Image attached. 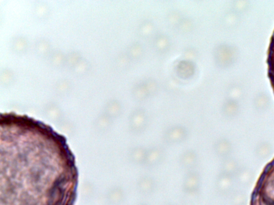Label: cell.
<instances>
[{
	"instance_id": "cell-1",
	"label": "cell",
	"mask_w": 274,
	"mask_h": 205,
	"mask_svg": "<svg viewBox=\"0 0 274 205\" xmlns=\"http://www.w3.org/2000/svg\"><path fill=\"white\" fill-rule=\"evenodd\" d=\"M0 125L1 205H73L78 172L65 137L14 112Z\"/></svg>"
},
{
	"instance_id": "cell-2",
	"label": "cell",
	"mask_w": 274,
	"mask_h": 205,
	"mask_svg": "<svg viewBox=\"0 0 274 205\" xmlns=\"http://www.w3.org/2000/svg\"><path fill=\"white\" fill-rule=\"evenodd\" d=\"M189 135V131L186 127L177 124L166 129L164 133L163 139L167 144L178 145L187 141Z\"/></svg>"
},
{
	"instance_id": "cell-3",
	"label": "cell",
	"mask_w": 274,
	"mask_h": 205,
	"mask_svg": "<svg viewBox=\"0 0 274 205\" xmlns=\"http://www.w3.org/2000/svg\"><path fill=\"white\" fill-rule=\"evenodd\" d=\"M201 186V177L196 170L188 171L184 177L182 188L183 192L188 196L198 194Z\"/></svg>"
},
{
	"instance_id": "cell-4",
	"label": "cell",
	"mask_w": 274,
	"mask_h": 205,
	"mask_svg": "<svg viewBox=\"0 0 274 205\" xmlns=\"http://www.w3.org/2000/svg\"><path fill=\"white\" fill-rule=\"evenodd\" d=\"M148 118L146 111L142 108L133 111L130 119V129L133 135L143 134L148 126Z\"/></svg>"
},
{
	"instance_id": "cell-5",
	"label": "cell",
	"mask_w": 274,
	"mask_h": 205,
	"mask_svg": "<svg viewBox=\"0 0 274 205\" xmlns=\"http://www.w3.org/2000/svg\"><path fill=\"white\" fill-rule=\"evenodd\" d=\"M166 155L163 147L155 146L148 148L144 167L153 168L159 166L165 161Z\"/></svg>"
},
{
	"instance_id": "cell-6",
	"label": "cell",
	"mask_w": 274,
	"mask_h": 205,
	"mask_svg": "<svg viewBox=\"0 0 274 205\" xmlns=\"http://www.w3.org/2000/svg\"><path fill=\"white\" fill-rule=\"evenodd\" d=\"M178 161L181 167L187 172L195 170L199 162L198 154L193 149H187L181 154Z\"/></svg>"
},
{
	"instance_id": "cell-7",
	"label": "cell",
	"mask_w": 274,
	"mask_h": 205,
	"mask_svg": "<svg viewBox=\"0 0 274 205\" xmlns=\"http://www.w3.org/2000/svg\"><path fill=\"white\" fill-rule=\"evenodd\" d=\"M136 187L138 192L143 196L152 195L156 190L155 179L150 175H143L137 180Z\"/></svg>"
},
{
	"instance_id": "cell-8",
	"label": "cell",
	"mask_w": 274,
	"mask_h": 205,
	"mask_svg": "<svg viewBox=\"0 0 274 205\" xmlns=\"http://www.w3.org/2000/svg\"><path fill=\"white\" fill-rule=\"evenodd\" d=\"M148 148L143 146H133L129 152V158L133 164L144 166L146 159Z\"/></svg>"
},
{
	"instance_id": "cell-9",
	"label": "cell",
	"mask_w": 274,
	"mask_h": 205,
	"mask_svg": "<svg viewBox=\"0 0 274 205\" xmlns=\"http://www.w3.org/2000/svg\"><path fill=\"white\" fill-rule=\"evenodd\" d=\"M168 45V40L165 37H161L158 38L156 42V45L160 50H165Z\"/></svg>"
},
{
	"instance_id": "cell-10",
	"label": "cell",
	"mask_w": 274,
	"mask_h": 205,
	"mask_svg": "<svg viewBox=\"0 0 274 205\" xmlns=\"http://www.w3.org/2000/svg\"><path fill=\"white\" fill-rule=\"evenodd\" d=\"M165 205H177L174 203H169L166 204Z\"/></svg>"
},
{
	"instance_id": "cell-11",
	"label": "cell",
	"mask_w": 274,
	"mask_h": 205,
	"mask_svg": "<svg viewBox=\"0 0 274 205\" xmlns=\"http://www.w3.org/2000/svg\"><path fill=\"white\" fill-rule=\"evenodd\" d=\"M138 205H149L146 203H143V204H139Z\"/></svg>"
}]
</instances>
